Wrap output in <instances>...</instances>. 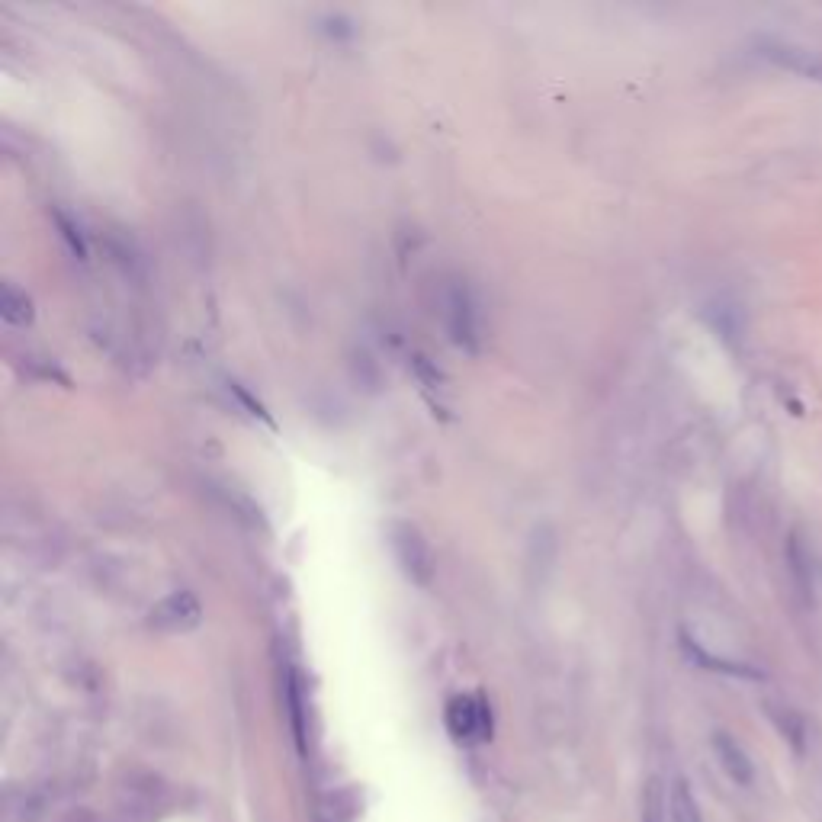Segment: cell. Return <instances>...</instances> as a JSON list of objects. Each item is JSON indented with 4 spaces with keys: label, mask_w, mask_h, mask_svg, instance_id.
<instances>
[{
    "label": "cell",
    "mask_w": 822,
    "mask_h": 822,
    "mask_svg": "<svg viewBox=\"0 0 822 822\" xmlns=\"http://www.w3.org/2000/svg\"><path fill=\"white\" fill-rule=\"evenodd\" d=\"M447 729H450V736L460 739V742L485 739L492 733L489 707H485L479 697H469V694L453 697L447 704Z\"/></svg>",
    "instance_id": "cell-3"
},
{
    "label": "cell",
    "mask_w": 822,
    "mask_h": 822,
    "mask_svg": "<svg viewBox=\"0 0 822 822\" xmlns=\"http://www.w3.org/2000/svg\"><path fill=\"white\" fill-rule=\"evenodd\" d=\"M0 312L10 325H29L33 322V302L26 293H20L13 283H4V293H0Z\"/></svg>",
    "instance_id": "cell-8"
},
{
    "label": "cell",
    "mask_w": 822,
    "mask_h": 822,
    "mask_svg": "<svg viewBox=\"0 0 822 822\" xmlns=\"http://www.w3.org/2000/svg\"><path fill=\"white\" fill-rule=\"evenodd\" d=\"M643 822H662V787H659V781H649V787H646Z\"/></svg>",
    "instance_id": "cell-10"
},
{
    "label": "cell",
    "mask_w": 822,
    "mask_h": 822,
    "mask_svg": "<svg viewBox=\"0 0 822 822\" xmlns=\"http://www.w3.org/2000/svg\"><path fill=\"white\" fill-rule=\"evenodd\" d=\"M389 546H392V556L395 562L402 566V572L411 578L415 585L428 588L434 582V553L424 534L408 521H395L389 524Z\"/></svg>",
    "instance_id": "cell-1"
},
{
    "label": "cell",
    "mask_w": 822,
    "mask_h": 822,
    "mask_svg": "<svg viewBox=\"0 0 822 822\" xmlns=\"http://www.w3.org/2000/svg\"><path fill=\"white\" fill-rule=\"evenodd\" d=\"M668 810H672V822H704V813H700V803L694 797L691 784L678 778L672 784V794H668Z\"/></svg>",
    "instance_id": "cell-6"
},
{
    "label": "cell",
    "mask_w": 822,
    "mask_h": 822,
    "mask_svg": "<svg viewBox=\"0 0 822 822\" xmlns=\"http://www.w3.org/2000/svg\"><path fill=\"white\" fill-rule=\"evenodd\" d=\"M200 617H203V607L190 591H174V595H167L161 604H155V611H151V623H155L158 630H171V633L196 627Z\"/></svg>",
    "instance_id": "cell-4"
},
{
    "label": "cell",
    "mask_w": 822,
    "mask_h": 822,
    "mask_svg": "<svg viewBox=\"0 0 822 822\" xmlns=\"http://www.w3.org/2000/svg\"><path fill=\"white\" fill-rule=\"evenodd\" d=\"M42 800L33 794H7L4 800V822H39Z\"/></svg>",
    "instance_id": "cell-9"
},
{
    "label": "cell",
    "mask_w": 822,
    "mask_h": 822,
    "mask_svg": "<svg viewBox=\"0 0 822 822\" xmlns=\"http://www.w3.org/2000/svg\"><path fill=\"white\" fill-rule=\"evenodd\" d=\"M713 752H717L720 765H723V771L729 774V781H733V784L749 787L755 781V768H752L749 755H745V749L729 733H717V736H713Z\"/></svg>",
    "instance_id": "cell-5"
},
{
    "label": "cell",
    "mask_w": 822,
    "mask_h": 822,
    "mask_svg": "<svg viewBox=\"0 0 822 822\" xmlns=\"http://www.w3.org/2000/svg\"><path fill=\"white\" fill-rule=\"evenodd\" d=\"M440 312H444V325L450 331V341L463 350H479V309L476 299L469 293L463 280H453L444 286V299H440Z\"/></svg>",
    "instance_id": "cell-2"
},
{
    "label": "cell",
    "mask_w": 822,
    "mask_h": 822,
    "mask_svg": "<svg viewBox=\"0 0 822 822\" xmlns=\"http://www.w3.org/2000/svg\"><path fill=\"white\" fill-rule=\"evenodd\" d=\"M55 222H58V228H62V235H65V241L71 245V251L84 257V254H87V248H84V238H81L78 228L71 225V219L65 216V212H55Z\"/></svg>",
    "instance_id": "cell-11"
},
{
    "label": "cell",
    "mask_w": 822,
    "mask_h": 822,
    "mask_svg": "<svg viewBox=\"0 0 822 822\" xmlns=\"http://www.w3.org/2000/svg\"><path fill=\"white\" fill-rule=\"evenodd\" d=\"M283 697H286L289 726H293L296 749H299V752H306V720H302V697H299V684H296V675H293V672H286V678H283Z\"/></svg>",
    "instance_id": "cell-7"
}]
</instances>
